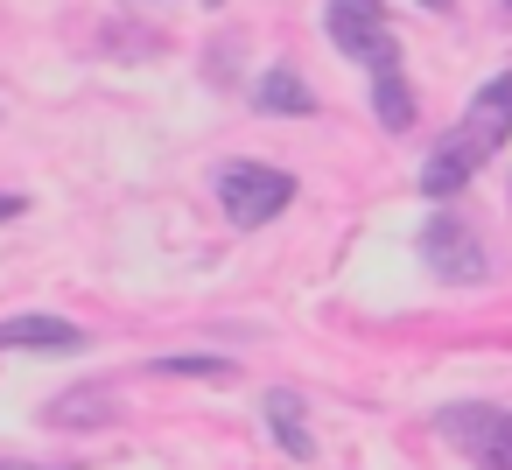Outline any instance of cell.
<instances>
[{"mask_svg":"<svg viewBox=\"0 0 512 470\" xmlns=\"http://www.w3.org/2000/svg\"><path fill=\"white\" fill-rule=\"evenodd\" d=\"M323 22H330V43H337L351 64L372 71V85H379V78H400V36L386 29V8H379V0H330Z\"/></svg>","mask_w":512,"mask_h":470,"instance_id":"cell-1","label":"cell"},{"mask_svg":"<svg viewBox=\"0 0 512 470\" xmlns=\"http://www.w3.org/2000/svg\"><path fill=\"white\" fill-rule=\"evenodd\" d=\"M218 204H225L232 225L260 232V225H274L295 204V176L288 169H267V162H232V169H218Z\"/></svg>","mask_w":512,"mask_h":470,"instance_id":"cell-2","label":"cell"},{"mask_svg":"<svg viewBox=\"0 0 512 470\" xmlns=\"http://www.w3.org/2000/svg\"><path fill=\"white\" fill-rule=\"evenodd\" d=\"M505 141H512V71H498L491 85H477V99L463 106L456 134H449L442 148H449V155H463L470 169H484Z\"/></svg>","mask_w":512,"mask_h":470,"instance_id":"cell-3","label":"cell"},{"mask_svg":"<svg viewBox=\"0 0 512 470\" xmlns=\"http://www.w3.org/2000/svg\"><path fill=\"white\" fill-rule=\"evenodd\" d=\"M477 470H512V407H491V400H463V407H442L435 421Z\"/></svg>","mask_w":512,"mask_h":470,"instance_id":"cell-4","label":"cell"},{"mask_svg":"<svg viewBox=\"0 0 512 470\" xmlns=\"http://www.w3.org/2000/svg\"><path fill=\"white\" fill-rule=\"evenodd\" d=\"M421 253H428V267H435L442 281H484V239H477L470 218H456V211H435V218L421 225Z\"/></svg>","mask_w":512,"mask_h":470,"instance_id":"cell-5","label":"cell"},{"mask_svg":"<svg viewBox=\"0 0 512 470\" xmlns=\"http://www.w3.org/2000/svg\"><path fill=\"white\" fill-rule=\"evenodd\" d=\"M78 344H85V330L64 316H43V309L0 323V351H78Z\"/></svg>","mask_w":512,"mask_h":470,"instance_id":"cell-6","label":"cell"},{"mask_svg":"<svg viewBox=\"0 0 512 470\" xmlns=\"http://www.w3.org/2000/svg\"><path fill=\"white\" fill-rule=\"evenodd\" d=\"M113 386H78V393H64V400H50L43 414L57 421V428H106L113 421Z\"/></svg>","mask_w":512,"mask_h":470,"instance_id":"cell-7","label":"cell"},{"mask_svg":"<svg viewBox=\"0 0 512 470\" xmlns=\"http://www.w3.org/2000/svg\"><path fill=\"white\" fill-rule=\"evenodd\" d=\"M267 428H274V442L288 449V456H316V442H309V428H302V393H288V386H274L267 393Z\"/></svg>","mask_w":512,"mask_h":470,"instance_id":"cell-8","label":"cell"},{"mask_svg":"<svg viewBox=\"0 0 512 470\" xmlns=\"http://www.w3.org/2000/svg\"><path fill=\"white\" fill-rule=\"evenodd\" d=\"M253 106H260V113H316V92H309L295 71H267L260 92H253Z\"/></svg>","mask_w":512,"mask_h":470,"instance_id":"cell-9","label":"cell"},{"mask_svg":"<svg viewBox=\"0 0 512 470\" xmlns=\"http://www.w3.org/2000/svg\"><path fill=\"white\" fill-rule=\"evenodd\" d=\"M372 113H379L386 134H407V127H414V92H407V78H379V85H372Z\"/></svg>","mask_w":512,"mask_h":470,"instance_id":"cell-10","label":"cell"},{"mask_svg":"<svg viewBox=\"0 0 512 470\" xmlns=\"http://www.w3.org/2000/svg\"><path fill=\"white\" fill-rule=\"evenodd\" d=\"M148 372H162V379H232V358H155Z\"/></svg>","mask_w":512,"mask_h":470,"instance_id":"cell-11","label":"cell"},{"mask_svg":"<svg viewBox=\"0 0 512 470\" xmlns=\"http://www.w3.org/2000/svg\"><path fill=\"white\" fill-rule=\"evenodd\" d=\"M29 211V197H15V190H0V225H8V218H22Z\"/></svg>","mask_w":512,"mask_h":470,"instance_id":"cell-12","label":"cell"},{"mask_svg":"<svg viewBox=\"0 0 512 470\" xmlns=\"http://www.w3.org/2000/svg\"><path fill=\"white\" fill-rule=\"evenodd\" d=\"M0 470H50V463H0Z\"/></svg>","mask_w":512,"mask_h":470,"instance_id":"cell-13","label":"cell"},{"mask_svg":"<svg viewBox=\"0 0 512 470\" xmlns=\"http://www.w3.org/2000/svg\"><path fill=\"white\" fill-rule=\"evenodd\" d=\"M421 8H435V15H442V8H456V0H421Z\"/></svg>","mask_w":512,"mask_h":470,"instance_id":"cell-14","label":"cell"}]
</instances>
